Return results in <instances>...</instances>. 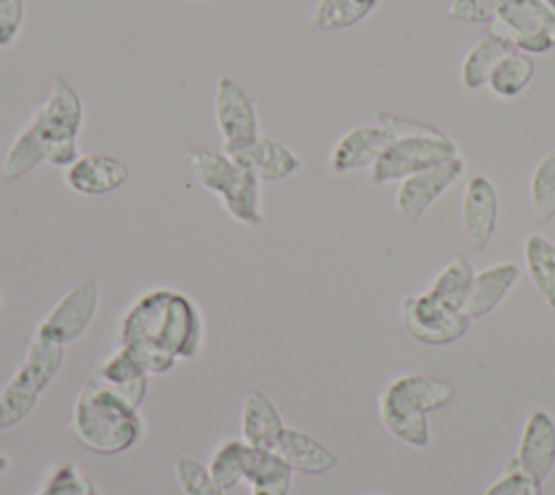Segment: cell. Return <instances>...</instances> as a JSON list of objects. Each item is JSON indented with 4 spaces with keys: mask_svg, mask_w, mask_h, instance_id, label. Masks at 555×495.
<instances>
[{
    "mask_svg": "<svg viewBox=\"0 0 555 495\" xmlns=\"http://www.w3.org/2000/svg\"><path fill=\"white\" fill-rule=\"evenodd\" d=\"M63 180L69 191L98 198L121 189L130 180V167L113 154H80V158L63 172Z\"/></svg>",
    "mask_w": 555,
    "mask_h": 495,
    "instance_id": "cell-14",
    "label": "cell"
},
{
    "mask_svg": "<svg viewBox=\"0 0 555 495\" xmlns=\"http://www.w3.org/2000/svg\"><path fill=\"white\" fill-rule=\"evenodd\" d=\"M481 495H542V482H538L533 475H529L516 456H512L501 475L483 488Z\"/></svg>",
    "mask_w": 555,
    "mask_h": 495,
    "instance_id": "cell-34",
    "label": "cell"
},
{
    "mask_svg": "<svg viewBox=\"0 0 555 495\" xmlns=\"http://www.w3.org/2000/svg\"><path fill=\"white\" fill-rule=\"evenodd\" d=\"M455 156H460L457 143L447 132L431 126L425 132L392 139L386 152L371 167V180L375 185H388Z\"/></svg>",
    "mask_w": 555,
    "mask_h": 495,
    "instance_id": "cell-6",
    "label": "cell"
},
{
    "mask_svg": "<svg viewBox=\"0 0 555 495\" xmlns=\"http://www.w3.org/2000/svg\"><path fill=\"white\" fill-rule=\"evenodd\" d=\"M390 143L392 137L377 122L353 126L336 139V143L330 150L327 165L334 174L373 167Z\"/></svg>",
    "mask_w": 555,
    "mask_h": 495,
    "instance_id": "cell-15",
    "label": "cell"
},
{
    "mask_svg": "<svg viewBox=\"0 0 555 495\" xmlns=\"http://www.w3.org/2000/svg\"><path fill=\"white\" fill-rule=\"evenodd\" d=\"M65 365V345L33 334L22 365L0 389V432L26 421Z\"/></svg>",
    "mask_w": 555,
    "mask_h": 495,
    "instance_id": "cell-3",
    "label": "cell"
},
{
    "mask_svg": "<svg viewBox=\"0 0 555 495\" xmlns=\"http://www.w3.org/2000/svg\"><path fill=\"white\" fill-rule=\"evenodd\" d=\"M2 297H4V295H2V291H0V306H2Z\"/></svg>",
    "mask_w": 555,
    "mask_h": 495,
    "instance_id": "cell-40",
    "label": "cell"
},
{
    "mask_svg": "<svg viewBox=\"0 0 555 495\" xmlns=\"http://www.w3.org/2000/svg\"><path fill=\"white\" fill-rule=\"evenodd\" d=\"M95 482L82 473L78 465L72 460H63L54 465L37 491L30 495H89Z\"/></svg>",
    "mask_w": 555,
    "mask_h": 495,
    "instance_id": "cell-32",
    "label": "cell"
},
{
    "mask_svg": "<svg viewBox=\"0 0 555 495\" xmlns=\"http://www.w3.org/2000/svg\"><path fill=\"white\" fill-rule=\"evenodd\" d=\"M293 475L295 471L275 449L247 447L245 482L249 495H291Z\"/></svg>",
    "mask_w": 555,
    "mask_h": 495,
    "instance_id": "cell-22",
    "label": "cell"
},
{
    "mask_svg": "<svg viewBox=\"0 0 555 495\" xmlns=\"http://www.w3.org/2000/svg\"><path fill=\"white\" fill-rule=\"evenodd\" d=\"M533 74H535L533 56L525 54L520 50H509L501 59V63L494 67L486 87L496 98L512 100V98H518L529 87Z\"/></svg>",
    "mask_w": 555,
    "mask_h": 495,
    "instance_id": "cell-27",
    "label": "cell"
},
{
    "mask_svg": "<svg viewBox=\"0 0 555 495\" xmlns=\"http://www.w3.org/2000/svg\"><path fill=\"white\" fill-rule=\"evenodd\" d=\"M379 0H319L306 20V26L314 33L345 30L366 20Z\"/></svg>",
    "mask_w": 555,
    "mask_h": 495,
    "instance_id": "cell-24",
    "label": "cell"
},
{
    "mask_svg": "<svg viewBox=\"0 0 555 495\" xmlns=\"http://www.w3.org/2000/svg\"><path fill=\"white\" fill-rule=\"evenodd\" d=\"M514 50L509 43L503 39L486 33L479 41L473 43V48L464 54L462 65H460V82L468 91H477L488 85L494 67L501 63V59Z\"/></svg>",
    "mask_w": 555,
    "mask_h": 495,
    "instance_id": "cell-25",
    "label": "cell"
},
{
    "mask_svg": "<svg viewBox=\"0 0 555 495\" xmlns=\"http://www.w3.org/2000/svg\"><path fill=\"white\" fill-rule=\"evenodd\" d=\"M11 469V456L0 449V478Z\"/></svg>",
    "mask_w": 555,
    "mask_h": 495,
    "instance_id": "cell-37",
    "label": "cell"
},
{
    "mask_svg": "<svg viewBox=\"0 0 555 495\" xmlns=\"http://www.w3.org/2000/svg\"><path fill=\"white\" fill-rule=\"evenodd\" d=\"M520 278V267L512 261L488 265L479 271H475L473 289L468 295V302L464 306V313L475 321L486 315H490L516 287Z\"/></svg>",
    "mask_w": 555,
    "mask_h": 495,
    "instance_id": "cell-21",
    "label": "cell"
},
{
    "mask_svg": "<svg viewBox=\"0 0 555 495\" xmlns=\"http://www.w3.org/2000/svg\"><path fill=\"white\" fill-rule=\"evenodd\" d=\"M401 323L403 330L416 343L429 347H442L460 341L473 326V319L434 293H412L401 300Z\"/></svg>",
    "mask_w": 555,
    "mask_h": 495,
    "instance_id": "cell-7",
    "label": "cell"
},
{
    "mask_svg": "<svg viewBox=\"0 0 555 495\" xmlns=\"http://www.w3.org/2000/svg\"><path fill=\"white\" fill-rule=\"evenodd\" d=\"M503 0H451L447 13L464 24L481 26L490 24L496 17V11Z\"/></svg>",
    "mask_w": 555,
    "mask_h": 495,
    "instance_id": "cell-35",
    "label": "cell"
},
{
    "mask_svg": "<svg viewBox=\"0 0 555 495\" xmlns=\"http://www.w3.org/2000/svg\"><path fill=\"white\" fill-rule=\"evenodd\" d=\"M529 206L531 215L542 224L555 217V148L548 150L531 172Z\"/></svg>",
    "mask_w": 555,
    "mask_h": 495,
    "instance_id": "cell-30",
    "label": "cell"
},
{
    "mask_svg": "<svg viewBox=\"0 0 555 495\" xmlns=\"http://www.w3.org/2000/svg\"><path fill=\"white\" fill-rule=\"evenodd\" d=\"M204 337H206V323H204L202 308L191 295L173 289L169 297L163 347L176 360H193L199 356L204 347Z\"/></svg>",
    "mask_w": 555,
    "mask_h": 495,
    "instance_id": "cell-13",
    "label": "cell"
},
{
    "mask_svg": "<svg viewBox=\"0 0 555 495\" xmlns=\"http://www.w3.org/2000/svg\"><path fill=\"white\" fill-rule=\"evenodd\" d=\"M193 2H225V0H193Z\"/></svg>",
    "mask_w": 555,
    "mask_h": 495,
    "instance_id": "cell-39",
    "label": "cell"
},
{
    "mask_svg": "<svg viewBox=\"0 0 555 495\" xmlns=\"http://www.w3.org/2000/svg\"><path fill=\"white\" fill-rule=\"evenodd\" d=\"M516 458L520 467L544 482L555 469V419L548 410H533L520 432Z\"/></svg>",
    "mask_w": 555,
    "mask_h": 495,
    "instance_id": "cell-17",
    "label": "cell"
},
{
    "mask_svg": "<svg viewBox=\"0 0 555 495\" xmlns=\"http://www.w3.org/2000/svg\"><path fill=\"white\" fill-rule=\"evenodd\" d=\"M85 104L80 93L67 82L63 74H56L48 98L33 111L28 124L48 145V165L67 169L80 158L78 137L85 128Z\"/></svg>",
    "mask_w": 555,
    "mask_h": 495,
    "instance_id": "cell-4",
    "label": "cell"
},
{
    "mask_svg": "<svg viewBox=\"0 0 555 495\" xmlns=\"http://www.w3.org/2000/svg\"><path fill=\"white\" fill-rule=\"evenodd\" d=\"M247 447L241 436L238 439H228L221 445H217L208 458V471L215 478V482L228 493L236 488L241 482H245V458H247Z\"/></svg>",
    "mask_w": 555,
    "mask_h": 495,
    "instance_id": "cell-29",
    "label": "cell"
},
{
    "mask_svg": "<svg viewBox=\"0 0 555 495\" xmlns=\"http://www.w3.org/2000/svg\"><path fill=\"white\" fill-rule=\"evenodd\" d=\"M473 280H475V269L470 261L464 256H455L436 274L427 291L434 293L444 304L464 310L473 289Z\"/></svg>",
    "mask_w": 555,
    "mask_h": 495,
    "instance_id": "cell-28",
    "label": "cell"
},
{
    "mask_svg": "<svg viewBox=\"0 0 555 495\" xmlns=\"http://www.w3.org/2000/svg\"><path fill=\"white\" fill-rule=\"evenodd\" d=\"M522 258L531 284L544 304L555 310V243L544 234L531 232L525 237Z\"/></svg>",
    "mask_w": 555,
    "mask_h": 495,
    "instance_id": "cell-23",
    "label": "cell"
},
{
    "mask_svg": "<svg viewBox=\"0 0 555 495\" xmlns=\"http://www.w3.org/2000/svg\"><path fill=\"white\" fill-rule=\"evenodd\" d=\"M69 428L85 449L100 456L126 454L145 436L141 408L100 380L85 382L76 393Z\"/></svg>",
    "mask_w": 555,
    "mask_h": 495,
    "instance_id": "cell-1",
    "label": "cell"
},
{
    "mask_svg": "<svg viewBox=\"0 0 555 495\" xmlns=\"http://www.w3.org/2000/svg\"><path fill=\"white\" fill-rule=\"evenodd\" d=\"M462 234L473 252H483L492 241L499 221V195L492 180L483 174H475L462 195Z\"/></svg>",
    "mask_w": 555,
    "mask_h": 495,
    "instance_id": "cell-12",
    "label": "cell"
},
{
    "mask_svg": "<svg viewBox=\"0 0 555 495\" xmlns=\"http://www.w3.org/2000/svg\"><path fill=\"white\" fill-rule=\"evenodd\" d=\"M26 2L24 0H0V50L11 48L24 28Z\"/></svg>",
    "mask_w": 555,
    "mask_h": 495,
    "instance_id": "cell-36",
    "label": "cell"
},
{
    "mask_svg": "<svg viewBox=\"0 0 555 495\" xmlns=\"http://www.w3.org/2000/svg\"><path fill=\"white\" fill-rule=\"evenodd\" d=\"M100 308V284L82 280L69 287L39 321L35 334L56 345H69L93 323Z\"/></svg>",
    "mask_w": 555,
    "mask_h": 495,
    "instance_id": "cell-9",
    "label": "cell"
},
{
    "mask_svg": "<svg viewBox=\"0 0 555 495\" xmlns=\"http://www.w3.org/2000/svg\"><path fill=\"white\" fill-rule=\"evenodd\" d=\"M466 169V161L455 156L436 167L416 172L403 180H399V189L395 195V208L399 217L414 226L425 215V211L449 189L453 187Z\"/></svg>",
    "mask_w": 555,
    "mask_h": 495,
    "instance_id": "cell-10",
    "label": "cell"
},
{
    "mask_svg": "<svg viewBox=\"0 0 555 495\" xmlns=\"http://www.w3.org/2000/svg\"><path fill=\"white\" fill-rule=\"evenodd\" d=\"M286 421L278 404L260 389H249L241 404V439L254 447L273 449Z\"/></svg>",
    "mask_w": 555,
    "mask_h": 495,
    "instance_id": "cell-18",
    "label": "cell"
},
{
    "mask_svg": "<svg viewBox=\"0 0 555 495\" xmlns=\"http://www.w3.org/2000/svg\"><path fill=\"white\" fill-rule=\"evenodd\" d=\"M212 111L225 154L243 150L258 135H262L254 96L230 76H221L217 80Z\"/></svg>",
    "mask_w": 555,
    "mask_h": 495,
    "instance_id": "cell-8",
    "label": "cell"
},
{
    "mask_svg": "<svg viewBox=\"0 0 555 495\" xmlns=\"http://www.w3.org/2000/svg\"><path fill=\"white\" fill-rule=\"evenodd\" d=\"M488 33L525 54L555 48V0H503Z\"/></svg>",
    "mask_w": 555,
    "mask_h": 495,
    "instance_id": "cell-5",
    "label": "cell"
},
{
    "mask_svg": "<svg viewBox=\"0 0 555 495\" xmlns=\"http://www.w3.org/2000/svg\"><path fill=\"white\" fill-rule=\"evenodd\" d=\"M230 156L247 167L260 182L286 180L304 167L301 156L293 148L267 135H258L249 145Z\"/></svg>",
    "mask_w": 555,
    "mask_h": 495,
    "instance_id": "cell-16",
    "label": "cell"
},
{
    "mask_svg": "<svg viewBox=\"0 0 555 495\" xmlns=\"http://www.w3.org/2000/svg\"><path fill=\"white\" fill-rule=\"evenodd\" d=\"M173 475L184 495H225V491L210 475L208 467L191 456L176 458Z\"/></svg>",
    "mask_w": 555,
    "mask_h": 495,
    "instance_id": "cell-33",
    "label": "cell"
},
{
    "mask_svg": "<svg viewBox=\"0 0 555 495\" xmlns=\"http://www.w3.org/2000/svg\"><path fill=\"white\" fill-rule=\"evenodd\" d=\"M295 473L304 475H323L338 467V454L332 452L327 445H323L312 434L286 426L280 441L273 447Z\"/></svg>",
    "mask_w": 555,
    "mask_h": 495,
    "instance_id": "cell-20",
    "label": "cell"
},
{
    "mask_svg": "<svg viewBox=\"0 0 555 495\" xmlns=\"http://www.w3.org/2000/svg\"><path fill=\"white\" fill-rule=\"evenodd\" d=\"M46 161H48V145L35 132V128L30 124H26L17 130V135L9 143V148L2 156V163H0V172H2L4 180L17 182L26 174H30L39 165H43Z\"/></svg>",
    "mask_w": 555,
    "mask_h": 495,
    "instance_id": "cell-26",
    "label": "cell"
},
{
    "mask_svg": "<svg viewBox=\"0 0 555 495\" xmlns=\"http://www.w3.org/2000/svg\"><path fill=\"white\" fill-rule=\"evenodd\" d=\"M186 161L195 180L217 195L230 219L245 228H260L264 224L262 182L247 167L230 154L208 148H189Z\"/></svg>",
    "mask_w": 555,
    "mask_h": 495,
    "instance_id": "cell-2",
    "label": "cell"
},
{
    "mask_svg": "<svg viewBox=\"0 0 555 495\" xmlns=\"http://www.w3.org/2000/svg\"><path fill=\"white\" fill-rule=\"evenodd\" d=\"M377 415L382 426L401 443L423 449L429 445V423L427 415L410 412V410H399L386 404H377Z\"/></svg>",
    "mask_w": 555,
    "mask_h": 495,
    "instance_id": "cell-31",
    "label": "cell"
},
{
    "mask_svg": "<svg viewBox=\"0 0 555 495\" xmlns=\"http://www.w3.org/2000/svg\"><path fill=\"white\" fill-rule=\"evenodd\" d=\"M453 397L455 386L451 380L431 373H403L382 391L377 404H386L418 415H429L451 404Z\"/></svg>",
    "mask_w": 555,
    "mask_h": 495,
    "instance_id": "cell-11",
    "label": "cell"
},
{
    "mask_svg": "<svg viewBox=\"0 0 555 495\" xmlns=\"http://www.w3.org/2000/svg\"><path fill=\"white\" fill-rule=\"evenodd\" d=\"M98 380L119 393L124 399L134 404L137 408L143 406L150 386V373L137 360V356L119 343L117 350L106 354L98 363Z\"/></svg>",
    "mask_w": 555,
    "mask_h": 495,
    "instance_id": "cell-19",
    "label": "cell"
},
{
    "mask_svg": "<svg viewBox=\"0 0 555 495\" xmlns=\"http://www.w3.org/2000/svg\"><path fill=\"white\" fill-rule=\"evenodd\" d=\"M89 495H104V493H102V491H100V486L95 484V486L91 488V493H89Z\"/></svg>",
    "mask_w": 555,
    "mask_h": 495,
    "instance_id": "cell-38",
    "label": "cell"
}]
</instances>
